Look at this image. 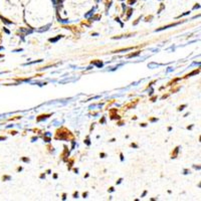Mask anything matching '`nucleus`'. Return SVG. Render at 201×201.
I'll use <instances>...</instances> for the list:
<instances>
[{
  "label": "nucleus",
  "instance_id": "8",
  "mask_svg": "<svg viewBox=\"0 0 201 201\" xmlns=\"http://www.w3.org/2000/svg\"><path fill=\"white\" fill-rule=\"evenodd\" d=\"M10 179H11L10 176H4V177H3V180H4V181H5V180H10Z\"/></svg>",
  "mask_w": 201,
  "mask_h": 201
},
{
  "label": "nucleus",
  "instance_id": "4",
  "mask_svg": "<svg viewBox=\"0 0 201 201\" xmlns=\"http://www.w3.org/2000/svg\"><path fill=\"white\" fill-rule=\"evenodd\" d=\"M92 64H96L97 66H99V68H100L102 65H103V63L102 62H92Z\"/></svg>",
  "mask_w": 201,
  "mask_h": 201
},
{
  "label": "nucleus",
  "instance_id": "20",
  "mask_svg": "<svg viewBox=\"0 0 201 201\" xmlns=\"http://www.w3.org/2000/svg\"><path fill=\"white\" fill-rule=\"evenodd\" d=\"M44 177H45V175H44V174H42V175L40 176V178H41V179H43V178H44Z\"/></svg>",
  "mask_w": 201,
  "mask_h": 201
},
{
  "label": "nucleus",
  "instance_id": "2",
  "mask_svg": "<svg viewBox=\"0 0 201 201\" xmlns=\"http://www.w3.org/2000/svg\"><path fill=\"white\" fill-rule=\"evenodd\" d=\"M178 151H179V147H177L176 149H175V151H174V154H172V159H175L176 158V156H177V154H178Z\"/></svg>",
  "mask_w": 201,
  "mask_h": 201
},
{
  "label": "nucleus",
  "instance_id": "22",
  "mask_svg": "<svg viewBox=\"0 0 201 201\" xmlns=\"http://www.w3.org/2000/svg\"><path fill=\"white\" fill-rule=\"evenodd\" d=\"M86 195H88V193H84V194H83V196H84V198H85V197H86Z\"/></svg>",
  "mask_w": 201,
  "mask_h": 201
},
{
  "label": "nucleus",
  "instance_id": "18",
  "mask_svg": "<svg viewBox=\"0 0 201 201\" xmlns=\"http://www.w3.org/2000/svg\"><path fill=\"white\" fill-rule=\"evenodd\" d=\"M131 147H135V148H137L138 146L137 145H135V144H131Z\"/></svg>",
  "mask_w": 201,
  "mask_h": 201
},
{
  "label": "nucleus",
  "instance_id": "19",
  "mask_svg": "<svg viewBox=\"0 0 201 201\" xmlns=\"http://www.w3.org/2000/svg\"><path fill=\"white\" fill-rule=\"evenodd\" d=\"M0 140H6V137H0Z\"/></svg>",
  "mask_w": 201,
  "mask_h": 201
},
{
  "label": "nucleus",
  "instance_id": "14",
  "mask_svg": "<svg viewBox=\"0 0 201 201\" xmlns=\"http://www.w3.org/2000/svg\"><path fill=\"white\" fill-rule=\"evenodd\" d=\"M85 143H86L88 145H90V144H91V143H90V140H89V138H88V139L85 140Z\"/></svg>",
  "mask_w": 201,
  "mask_h": 201
},
{
  "label": "nucleus",
  "instance_id": "1",
  "mask_svg": "<svg viewBox=\"0 0 201 201\" xmlns=\"http://www.w3.org/2000/svg\"><path fill=\"white\" fill-rule=\"evenodd\" d=\"M199 71H200V70H193L192 72L188 73V75L186 76V77H191V76H194V75H197V73H199Z\"/></svg>",
  "mask_w": 201,
  "mask_h": 201
},
{
  "label": "nucleus",
  "instance_id": "25",
  "mask_svg": "<svg viewBox=\"0 0 201 201\" xmlns=\"http://www.w3.org/2000/svg\"><path fill=\"white\" fill-rule=\"evenodd\" d=\"M199 142H201V136L199 137Z\"/></svg>",
  "mask_w": 201,
  "mask_h": 201
},
{
  "label": "nucleus",
  "instance_id": "17",
  "mask_svg": "<svg viewBox=\"0 0 201 201\" xmlns=\"http://www.w3.org/2000/svg\"><path fill=\"white\" fill-rule=\"evenodd\" d=\"M109 191H110V192H113V191H114V188H113V187H111V188H110V190H109Z\"/></svg>",
  "mask_w": 201,
  "mask_h": 201
},
{
  "label": "nucleus",
  "instance_id": "6",
  "mask_svg": "<svg viewBox=\"0 0 201 201\" xmlns=\"http://www.w3.org/2000/svg\"><path fill=\"white\" fill-rule=\"evenodd\" d=\"M190 13V11H186L185 13H183V14H181V15H179L177 17V18H181V17H183V16H185V15H187V14H189Z\"/></svg>",
  "mask_w": 201,
  "mask_h": 201
},
{
  "label": "nucleus",
  "instance_id": "5",
  "mask_svg": "<svg viewBox=\"0 0 201 201\" xmlns=\"http://www.w3.org/2000/svg\"><path fill=\"white\" fill-rule=\"evenodd\" d=\"M187 107V105H182V106H180V107H178V111L180 112V111H182V110H184V108Z\"/></svg>",
  "mask_w": 201,
  "mask_h": 201
},
{
  "label": "nucleus",
  "instance_id": "15",
  "mask_svg": "<svg viewBox=\"0 0 201 201\" xmlns=\"http://www.w3.org/2000/svg\"><path fill=\"white\" fill-rule=\"evenodd\" d=\"M122 180H123L122 178H121V179H119V180H118V182H117V184H120V183L122 182Z\"/></svg>",
  "mask_w": 201,
  "mask_h": 201
},
{
  "label": "nucleus",
  "instance_id": "10",
  "mask_svg": "<svg viewBox=\"0 0 201 201\" xmlns=\"http://www.w3.org/2000/svg\"><path fill=\"white\" fill-rule=\"evenodd\" d=\"M198 8H200V5H199V4H196V5L193 7V9H198Z\"/></svg>",
  "mask_w": 201,
  "mask_h": 201
},
{
  "label": "nucleus",
  "instance_id": "9",
  "mask_svg": "<svg viewBox=\"0 0 201 201\" xmlns=\"http://www.w3.org/2000/svg\"><path fill=\"white\" fill-rule=\"evenodd\" d=\"M188 173H190V171L188 170V169H184V173H183V174H184V175H187Z\"/></svg>",
  "mask_w": 201,
  "mask_h": 201
},
{
  "label": "nucleus",
  "instance_id": "24",
  "mask_svg": "<svg viewBox=\"0 0 201 201\" xmlns=\"http://www.w3.org/2000/svg\"><path fill=\"white\" fill-rule=\"evenodd\" d=\"M197 186H198L199 188H201V183H199V184H198V185H197Z\"/></svg>",
  "mask_w": 201,
  "mask_h": 201
},
{
  "label": "nucleus",
  "instance_id": "23",
  "mask_svg": "<svg viewBox=\"0 0 201 201\" xmlns=\"http://www.w3.org/2000/svg\"><path fill=\"white\" fill-rule=\"evenodd\" d=\"M100 156H102V158H104V157H105V156H106V155L104 154V153H102V154H100Z\"/></svg>",
  "mask_w": 201,
  "mask_h": 201
},
{
  "label": "nucleus",
  "instance_id": "12",
  "mask_svg": "<svg viewBox=\"0 0 201 201\" xmlns=\"http://www.w3.org/2000/svg\"><path fill=\"white\" fill-rule=\"evenodd\" d=\"M22 161H24V162H29V159H27V158H22Z\"/></svg>",
  "mask_w": 201,
  "mask_h": 201
},
{
  "label": "nucleus",
  "instance_id": "16",
  "mask_svg": "<svg viewBox=\"0 0 201 201\" xmlns=\"http://www.w3.org/2000/svg\"><path fill=\"white\" fill-rule=\"evenodd\" d=\"M77 196H78V194H77V193L73 194V197H75V198H77Z\"/></svg>",
  "mask_w": 201,
  "mask_h": 201
},
{
  "label": "nucleus",
  "instance_id": "21",
  "mask_svg": "<svg viewBox=\"0 0 201 201\" xmlns=\"http://www.w3.org/2000/svg\"><path fill=\"white\" fill-rule=\"evenodd\" d=\"M146 194H147V191H145V192H144V193H143V195H142V197H144V196H145V195H146Z\"/></svg>",
  "mask_w": 201,
  "mask_h": 201
},
{
  "label": "nucleus",
  "instance_id": "11",
  "mask_svg": "<svg viewBox=\"0 0 201 201\" xmlns=\"http://www.w3.org/2000/svg\"><path fill=\"white\" fill-rule=\"evenodd\" d=\"M135 2H136V0H130V1H129V4L132 5V4H133V3H135Z\"/></svg>",
  "mask_w": 201,
  "mask_h": 201
},
{
  "label": "nucleus",
  "instance_id": "7",
  "mask_svg": "<svg viewBox=\"0 0 201 201\" xmlns=\"http://www.w3.org/2000/svg\"><path fill=\"white\" fill-rule=\"evenodd\" d=\"M193 168L196 169V170H200L201 169V166H197V165H193Z\"/></svg>",
  "mask_w": 201,
  "mask_h": 201
},
{
  "label": "nucleus",
  "instance_id": "3",
  "mask_svg": "<svg viewBox=\"0 0 201 201\" xmlns=\"http://www.w3.org/2000/svg\"><path fill=\"white\" fill-rule=\"evenodd\" d=\"M59 38H62V35H58V36L55 37V38H50L49 39V41H50V42H55V41H57Z\"/></svg>",
  "mask_w": 201,
  "mask_h": 201
},
{
  "label": "nucleus",
  "instance_id": "13",
  "mask_svg": "<svg viewBox=\"0 0 201 201\" xmlns=\"http://www.w3.org/2000/svg\"><path fill=\"white\" fill-rule=\"evenodd\" d=\"M192 128H193V125H191V126H188V127H187V129H188V130H191Z\"/></svg>",
  "mask_w": 201,
  "mask_h": 201
}]
</instances>
